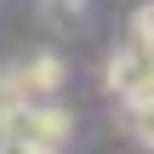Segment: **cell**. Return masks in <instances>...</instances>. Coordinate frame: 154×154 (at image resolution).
Listing matches in <instances>:
<instances>
[{
  "label": "cell",
  "mask_w": 154,
  "mask_h": 154,
  "mask_svg": "<svg viewBox=\"0 0 154 154\" xmlns=\"http://www.w3.org/2000/svg\"><path fill=\"white\" fill-rule=\"evenodd\" d=\"M6 80H11V91H17L23 103L51 97V91H63V57H57V51H40V57H29V63H17V69H6Z\"/></svg>",
  "instance_id": "1"
},
{
  "label": "cell",
  "mask_w": 154,
  "mask_h": 154,
  "mask_svg": "<svg viewBox=\"0 0 154 154\" xmlns=\"http://www.w3.org/2000/svg\"><path fill=\"white\" fill-rule=\"evenodd\" d=\"M149 74H154V46H143V40H126V46L109 57V69H103V80H109L114 97H131Z\"/></svg>",
  "instance_id": "2"
},
{
  "label": "cell",
  "mask_w": 154,
  "mask_h": 154,
  "mask_svg": "<svg viewBox=\"0 0 154 154\" xmlns=\"http://www.w3.org/2000/svg\"><path fill=\"white\" fill-rule=\"evenodd\" d=\"M126 114H131V137L154 149V103H126Z\"/></svg>",
  "instance_id": "3"
},
{
  "label": "cell",
  "mask_w": 154,
  "mask_h": 154,
  "mask_svg": "<svg viewBox=\"0 0 154 154\" xmlns=\"http://www.w3.org/2000/svg\"><path fill=\"white\" fill-rule=\"evenodd\" d=\"M86 6H91V0H46V17H51V23H74Z\"/></svg>",
  "instance_id": "4"
},
{
  "label": "cell",
  "mask_w": 154,
  "mask_h": 154,
  "mask_svg": "<svg viewBox=\"0 0 154 154\" xmlns=\"http://www.w3.org/2000/svg\"><path fill=\"white\" fill-rule=\"evenodd\" d=\"M131 40L154 46V0H149V6H137V17H131Z\"/></svg>",
  "instance_id": "5"
},
{
  "label": "cell",
  "mask_w": 154,
  "mask_h": 154,
  "mask_svg": "<svg viewBox=\"0 0 154 154\" xmlns=\"http://www.w3.org/2000/svg\"><path fill=\"white\" fill-rule=\"evenodd\" d=\"M0 154H63V149H46V143H29V137H0Z\"/></svg>",
  "instance_id": "6"
}]
</instances>
